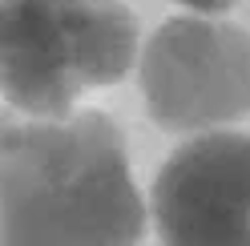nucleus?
Masks as SVG:
<instances>
[{
	"label": "nucleus",
	"instance_id": "1",
	"mask_svg": "<svg viewBox=\"0 0 250 246\" xmlns=\"http://www.w3.org/2000/svg\"><path fill=\"white\" fill-rule=\"evenodd\" d=\"M146 206L101 113H0V246H137Z\"/></svg>",
	"mask_w": 250,
	"mask_h": 246
},
{
	"label": "nucleus",
	"instance_id": "2",
	"mask_svg": "<svg viewBox=\"0 0 250 246\" xmlns=\"http://www.w3.org/2000/svg\"><path fill=\"white\" fill-rule=\"evenodd\" d=\"M137 57V20L121 0H0V93L28 117H69Z\"/></svg>",
	"mask_w": 250,
	"mask_h": 246
},
{
	"label": "nucleus",
	"instance_id": "3",
	"mask_svg": "<svg viewBox=\"0 0 250 246\" xmlns=\"http://www.w3.org/2000/svg\"><path fill=\"white\" fill-rule=\"evenodd\" d=\"M149 117L169 133H214L250 113V33L214 17L166 20L142 49Z\"/></svg>",
	"mask_w": 250,
	"mask_h": 246
},
{
	"label": "nucleus",
	"instance_id": "4",
	"mask_svg": "<svg viewBox=\"0 0 250 246\" xmlns=\"http://www.w3.org/2000/svg\"><path fill=\"white\" fill-rule=\"evenodd\" d=\"M162 246H250V133H198L153 182Z\"/></svg>",
	"mask_w": 250,
	"mask_h": 246
},
{
	"label": "nucleus",
	"instance_id": "5",
	"mask_svg": "<svg viewBox=\"0 0 250 246\" xmlns=\"http://www.w3.org/2000/svg\"><path fill=\"white\" fill-rule=\"evenodd\" d=\"M182 8H190L194 17H222L234 8V0H178Z\"/></svg>",
	"mask_w": 250,
	"mask_h": 246
}]
</instances>
